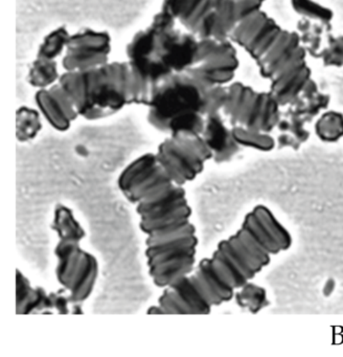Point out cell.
<instances>
[{
    "mask_svg": "<svg viewBox=\"0 0 343 357\" xmlns=\"http://www.w3.org/2000/svg\"><path fill=\"white\" fill-rule=\"evenodd\" d=\"M58 84L79 116L98 120L131 103V70L128 62L107 63L86 72H67Z\"/></svg>",
    "mask_w": 343,
    "mask_h": 357,
    "instance_id": "cell-3",
    "label": "cell"
},
{
    "mask_svg": "<svg viewBox=\"0 0 343 357\" xmlns=\"http://www.w3.org/2000/svg\"><path fill=\"white\" fill-rule=\"evenodd\" d=\"M305 55L307 52L301 45L299 35L282 30L265 55L257 62L261 74L265 78L273 79L286 68L305 62Z\"/></svg>",
    "mask_w": 343,
    "mask_h": 357,
    "instance_id": "cell-10",
    "label": "cell"
},
{
    "mask_svg": "<svg viewBox=\"0 0 343 357\" xmlns=\"http://www.w3.org/2000/svg\"><path fill=\"white\" fill-rule=\"evenodd\" d=\"M297 26L300 33L299 39L305 52L313 57L319 58L320 53L323 49L322 41L324 35L330 34L332 26H324L320 22H312L305 18H301Z\"/></svg>",
    "mask_w": 343,
    "mask_h": 357,
    "instance_id": "cell-17",
    "label": "cell"
},
{
    "mask_svg": "<svg viewBox=\"0 0 343 357\" xmlns=\"http://www.w3.org/2000/svg\"><path fill=\"white\" fill-rule=\"evenodd\" d=\"M202 137L213 150V160L219 164L229 160L241 147L234 139L231 130L224 124L219 112L205 116Z\"/></svg>",
    "mask_w": 343,
    "mask_h": 357,
    "instance_id": "cell-15",
    "label": "cell"
},
{
    "mask_svg": "<svg viewBox=\"0 0 343 357\" xmlns=\"http://www.w3.org/2000/svg\"><path fill=\"white\" fill-rule=\"evenodd\" d=\"M204 0H165L161 11L167 12L185 26Z\"/></svg>",
    "mask_w": 343,
    "mask_h": 357,
    "instance_id": "cell-26",
    "label": "cell"
},
{
    "mask_svg": "<svg viewBox=\"0 0 343 357\" xmlns=\"http://www.w3.org/2000/svg\"><path fill=\"white\" fill-rule=\"evenodd\" d=\"M234 139L240 146L254 148L261 151H270L275 146L273 137H270L268 132L251 130L241 126H234L231 129Z\"/></svg>",
    "mask_w": 343,
    "mask_h": 357,
    "instance_id": "cell-21",
    "label": "cell"
},
{
    "mask_svg": "<svg viewBox=\"0 0 343 357\" xmlns=\"http://www.w3.org/2000/svg\"><path fill=\"white\" fill-rule=\"evenodd\" d=\"M155 156L165 175L184 185L203 172L205 164L213 160V152L202 135L174 132L159 145Z\"/></svg>",
    "mask_w": 343,
    "mask_h": 357,
    "instance_id": "cell-6",
    "label": "cell"
},
{
    "mask_svg": "<svg viewBox=\"0 0 343 357\" xmlns=\"http://www.w3.org/2000/svg\"><path fill=\"white\" fill-rule=\"evenodd\" d=\"M36 102L46 121L58 131L68 130L71 123L79 116L73 102L59 84L40 89L36 95Z\"/></svg>",
    "mask_w": 343,
    "mask_h": 357,
    "instance_id": "cell-12",
    "label": "cell"
},
{
    "mask_svg": "<svg viewBox=\"0 0 343 357\" xmlns=\"http://www.w3.org/2000/svg\"><path fill=\"white\" fill-rule=\"evenodd\" d=\"M117 185L125 199L135 204L153 283L165 289L175 285L194 271L198 246L183 185L165 175L154 153L132 160Z\"/></svg>",
    "mask_w": 343,
    "mask_h": 357,
    "instance_id": "cell-2",
    "label": "cell"
},
{
    "mask_svg": "<svg viewBox=\"0 0 343 357\" xmlns=\"http://www.w3.org/2000/svg\"><path fill=\"white\" fill-rule=\"evenodd\" d=\"M109 55L87 51H67L63 66L67 72H86L108 63Z\"/></svg>",
    "mask_w": 343,
    "mask_h": 357,
    "instance_id": "cell-18",
    "label": "cell"
},
{
    "mask_svg": "<svg viewBox=\"0 0 343 357\" xmlns=\"http://www.w3.org/2000/svg\"><path fill=\"white\" fill-rule=\"evenodd\" d=\"M311 80V70L307 61L291 66L271 79L272 96L280 105H290Z\"/></svg>",
    "mask_w": 343,
    "mask_h": 357,
    "instance_id": "cell-14",
    "label": "cell"
},
{
    "mask_svg": "<svg viewBox=\"0 0 343 357\" xmlns=\"http://www.w3.org/2000/svg\"><path fill=\"white\" fill-rule=\"evenodd\" d=\"M68 296L65 298L59 292L47 294L42 287H33L31 282L16 271V312L18 314H31L45 312L56 309L59 313H68Z\"/></svg>",
    "mask_w": 343,
    "mask_h": 357,
    "instance_id": "cell-11",
    "label": "cell"
},
{
    "mask_svg": "<svg viewBox=\"0 0 343 357\" xmlns=\"http://www.w3.org/2000/svg\"><path fill=\"white\" fill-rule=\"evenodd\" d=\"M155 33L156 49L153 57L162 62L173 74L186 72L196 64L199 41L195 35L181 34L175 29Z\"/></svg>",
    "mask_w": 343,
    "mask_h": 357,
    "instance_id": "cell-8",
    "label": "cell"
},
{
    "mask_svg": "<svg viewBox=\"0 0 343 357\" xmlns=\"http://www.w3.org/2000/svg\"><path fill=\"white\" fill-rule=\"evenodd\" d=\"M52 229L59 238L54 248L56 280L68 291L69 302L79 304L93 291L98 277V260L81 248L85 229L70 208L63 204L56 206Z\"/></svg>",
    "mask_w": 343,
    "mask_h": 357,
    "instance_id": "cell-4",
    "label": "cell"
},
{
    "mask_svg": "<svg viewBox=\"0 0 343 357\" xmlns=\"http://www.w3.org/2000/svg\"><path fill=\"white\" fill-rule=\"evenodd\" d=\"M207 89L186 73L174 74L153 91L148 101V122L155 128L167 132V125L176 116L198 112L206 116Z\"/></svg>",
    "mask_w": 343,
    "mask_h": 357,
    "instance_id": "cell-5",
    "label": "cell"
},
{
    "mask_svg": "<svg viewBox=\"0 0 343 357\" xmlns=\"http://www.w3.org/2000/svg\"><path fill=\"white\" fill-rule=\"evenodd\" d=\"M42 123L39 112L23 106L17 112L16 135L21 143L31 141L41 131Z\"/></svg>",
    "mask_w": 343,
    "mask_h": 357,
    "instance_id": "cell-20",
    "label": "cell"
},
{
    "mask_svg": "<svg viewBox=\"0 0 343 357\" xmlns=\"http://www.w3.org/2000/svg\"><path fill=\"white\" fill-rule=\"evenodd\" d=\"M29 84L40 89L52 87L56 81H59L58 64L54 60L44 59L37 57L29 68Z\"/></svg>",
    "mask_w": 343,
    "mask_h": 357,
    "instance_id": "cell-19",
    "label": "cell"
},
{
    "mask_svg": "<svg viewBox=\"0 0 343 357\" xmlns=\"http://www.w3.org/2000/svg\"><path fill=\"white\" fill-rule=\"evenodd\" d=\"M292 245L290 231L264 204L245 216L240 229L222 240L209 258L171 287L165 288L148 314H208L229 302L254 279L272 257Z\"/></svg>",
    "mask_w": 343,
    "mask_h": 357,
    "instance_id": "cell-1",
    "label": "cell"
},
{
    "mask_svg": "<svg viewBox=\"0 0 343 357\" xmlns=\"http://www.w3.org/2000/svg\"><path fill=\"white\" fill-rule=\"evenodd\" d=\"M280 106L271 93H255L241 83H234L227 87L222 110L232 126L270 132L280 122Z\"/></svg>",
    "mask_w": 343,
    "mask_h": 357,
    "instance_id": "cell-7",
    "label": "cell"
},
{
    "mask_svg": "<svg viewBox=\"0 0 343 357\" xmlns=\"http://www.w3.org/2000/svg\"><path fill=\"white\" fill-rule=\"evenodd\" d=\"M324 66L341 68L343 66V36L328 35V43L319 55Z\"/></svg>",
    "mask_w": 343,
    "mask_h": 357,
    "instance_id": "cell-27",
    "label": "cell"
},
{
    "mask_svg": "<svg viewBox=\"0 0 343 357\" xmlns=\"http://www.w3.org/2000/svg\"><path fill=\"white\" fill-rule=\"evenodd\" d=\"M292 7L297 14L305 20L332 26L333 12L314 0H292Z\"/></svg>",
    "mask_w": 343,
    "mask_h": 357,
    "instance_id": "cell-24",
    "label": "cell"
},
{
    "mask_svg": "<svg viewBox=\"0 0 343 357\" xmlns=\"http://www.w3.org/2000/svg\"><path fill=\"white\" fill-rule=\"evenodd\" d=\"M73 50L109 55L111 51L110 36L107 33L96 32L87 29L77 34L70 35L66 51Z\"/></svg>",
    "mask_w": 343,
    "mask_h": 357,
    "instance_id": "cell-16",
    "label": "cell"
},
{
    "mask_svg": "<svg viewBox=\"0 0 343 357\" xmlns=\"http://www.w3.org/2000/svg\"><path fill=\"white\" fill-rule=\"evenodd\" d=\"M282 31L271 18L259 10L241 20L229 38L244 47L257 61L265 55Z\"/></svg>",
    "mask_w": 343,
    "mask_h": 357,
    "instance_id": "cell-9",
    "label": "cell"
},
{
    "mask_svg": "<svg viewBox=\"0 0 343 357\" xmlns=\"http://www.w3.org/2000/svg\"><path fill=\"white\" fill-rule=\"evenodd\" d=\"M316 135L321 141L337 142L343 137V114L337 112H328L320 116L316 123Z\"/></svg>",
    "mask_w": 343,
    "mask_h": 357,
    "instance_id": "cell-22",
    "label": "cell"
},
{
    "mask_svg": "<svg viewBox=\"0 0 343 357\" xmlns=\"http://www.w3.org/2000/svg\"><path fill=\"white\" fill-rule=\"evenodd\" d=\"M70 35L65 28H59L52 31L44 38L38 51L37 57L44 59L54 60L67 49Z\"/></svg>",
    "mask_w": 343,
    "mask_h": 357,
    "instance_id": "cell-23",
    "label": "cell"
},
{
    "mask_svg": "<svg viewBox=\"0 0 343 357\" xmlns=\"http://www.w3.org/2000/svg\"><path fill=\"white\" fill-rule=\"evenodd\" d=\"M238 62L236 51L211 56L186 70V74L205 86L224 85L234 77Z\"/></svg>",
    "mask_w": 343,
    "mask_h": 357,
    "instance_id": "cell-13",
    "label": "cell"
},
{
    "mask_svg": "<svg viewBox=\"0 0 343 357\" xmlns=\"http://www.w3.org/2000/svg\"><path fill=\"white\" fill-rule=\"evenodd\" d=\"M234 296L242 308H248L251 312H257L268 304L265 289L251 282L238 289Z\"/></svg>",
    "mask_w": 343,
    "mask_h": 357,
    "instance_id": "cell-25",
    "label": "cell"
}]
</instances>
